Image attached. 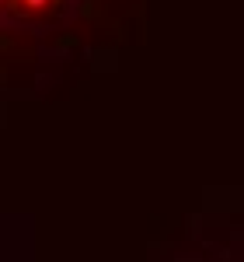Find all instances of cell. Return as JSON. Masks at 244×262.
Wrapping results in <instances>:
<instances>
[{"label": "cell", "mask_w": 244, "mask_h": 262, "mask_svg": "<svg viewBox=\"0 0 244 262\" xmlns=\"http://www.w3.org/2000/svg\"><path fill=\"white\" fill-rule=\"evenodd\" d=\"M11 4H18L25 11H45V7H53V4H60V0H11Z\"/></svg>", "instance_id": "obj_1"}]
</instances>
